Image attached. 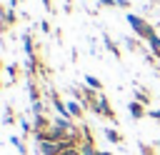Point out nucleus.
Here are the masks:
<instances>
[{"label": "nucleus", "mask_w": 160, "mask_h": 155, "mask_svg": "<svg viewBox=\"0 0 160 155\" xmlns=\"http://www.w3.org/2000/svg\"><path fill=\"white\" fill-rule=\"evenodd\" d=\"M100 5H105V8H115L118 5V0H98Z\"/></svg>", "instance_id": "a211bd4d"}, {"label": "nucleus", "mask_w": 160, "mask_h": 155, "mask_svg": "<svg viewBox=\"0 0 160 155\" xmlns=\"http://www.w3.org/2000/svg\"><path fill=\"white\" fill-rule=\"evenodd\" d=\"M82 135H85V140H82V142H80V148H78V150H80V155H98L100 150H95L92 138H90V130H88L85 125H82Z\"/></svg>", "instance_id": "7ed1b4c3"}, {"label": "nucleus", "mask_w": 160, "mask_h": 155, "mask_svg": "<svg viewBox=\"0 0 160 155\" xmlns=\"http://www.w3.org/2000/svg\"><path fill=\"white\" fill-rule=\"evenodd\" d=\"M42 5H45V10H48V12H52V0H42Z\"/></svg>", "instance_id": "b1692460"}, {"label": "nucleus", "mask_w": 160, "mask_h": 155, "mask_svg": "<svg viewBox=\"0 0 160 155\" xmlns=\"http://www.w3.org/2000/svg\"><path fill=\"white\" fill-rule=\"evenodd\" d=\"M12 122H15V118H12V108L8 105V108H5V125H12Z\"/></svg>", "instance_id": "2eb2a0df"}, {"label": "nucleus", "mask_w": 160, "mask_h": 155, "mask_svg": "<svg viewBox=\"0 0 160 155\" xmlns=\"http://www.w3.org/2000/svg\"><path fill=\"white\" fill-rule=\"evenodd\" d=\"M60 155H80V150H78V148H68V150H62Z\"/></svg>", "instance_id": "6ab92c4d"}, {"label": "nucleus", "mask_w": 160, "mask_h": 155, "mask_svg": "<svg viewBox=\"0 0 160 155\" xmlns=\"http://www.w3.org/2000/svg\"><path fill=\"white\" fill-rule=\"evenodd\" d=\"M140 150H142V155H152V148H148V145H140Z\"/></svg>", "instance_id": "5701e85b"}, {"label": "nucleus", "mask_w": 160, "mask_h": 155, "mask_svg": "<svg viewBox=\"0 0 160 155\" xmlns=\"http://www.w3.org/2000/svg\"><path fill=\"white\" fill-rule=\"evenodd\" d=\"M85 82H88V88H92V90L102 92V80H98L95 75H85Z\"/></svg>", "instance_id": "6e6552de"}, {"label": "nucleus", "mask_w": 160, "mask_h": 155, "mask_svg": "<svg viewBox=\"0 0 160 155\" xmlns=\"http://www.w3.org/2000/svg\"><path fill=\"white\" fill-rule=\"evenodd\" d=\"M102 42H105V48H108V50H110L115 58H120V48H118V45L110 40V35H108V32H102Z\"/></svg>", "instance_id": "0eeeda50"}, {"label": "nucleus", "mask_w": 160, "mask_h": 155, "mask_svg": "<svg viewBox=\"0 0 160 155\" xmlns=\"http://www.w3.org/2000/svg\"><path fill=\"white\" fill-rule=\"evenodd\" d=\"M32 112H35V118L38 115H42V102L38 100V102H32Z\"/></svg>", "instance_id": "f3484780"}, {"label": "nucleus", "mask_w": 160, "mask_h": 155, "mask_svg": "<svg viewBox=\"0 0 160 155\" xmlns=\"http://www.w3.org/2000/svg\"><path fill=\"white\" fill-rule=\"evenodd\" d=\"M148 115H150V118H155V120H160V110H150Z\"/></svg>", "instance_id": "393cba45"}, {"label": "nucleus", "mask_w": 160, "mask_h": 155, "mask_svg": "<svg viewBox=\"0 0 160 155\" xmlns=\"http://www.w3.org/2000/svg\"><path fill=\"white\" fill-rule=\"evenodd\" d=\"M98 155H112V152H110V150H100Z\"/></svg>", "instance_id": "bb28decb"}, {"label": "nucleus", "mask_w": 160, "mask_h": 155, "mask_svg": "<svg viewBox=\"0 0 160 155\" xmlns=\"http://www.w3.org/2000/svg\"><path fill=\"white\" fill-rule=\"evenodd\" d=\"M102 135H105V138H108L112 145H118V142L122 140V138H120V132H118L115 128H102Z\"/></svg>", "instance_id": "423d86ee"}, {"label": "nucleus", "mask_w": 160, "mask_h": 155, "mask_svg": "<svg viewBox=\"0 0 160 155\" xmlns=\"http://www.w3.org/2000/svg\"><path fill=\"white\" fill-rule=\"evenodd\" d=\"M148 45H150V50H152V55H155V58H160V38L155 35V38H152V40H150Z\"/></svg>", "instance_id": "9b49d317"}, {"label": "nucleus", "mask_w": 160, "mask_h": 155, "mask_svg": "<svg viewBox=\"0 0 160 155\" xmlns=\"http://www.w3.org/2000/svg\"><path fill=\"white\" fill-rule=\"evenodd\" d=\"M125 48L128 50H138V40L135 38H125Z\"/></svg>", "instance_id": "dca6fc26"}, {"label": "nucleus", "mask_w": 160, "mask_h": 155, "mask_svg": "<svg viewBox=\"0 0 160 155\" xmlns=\"http://www.w3.org/2000/svg\"><path fill=\"white\" fill-rule=\"evenodd\" d=\"M28 92H30V100H32V102H38V100H40V92H38L35 80H28Z\"/></svg>", "instance_id": "9d476101"}, {"label": "nucleus", "mask_w": 160, "mask_h": 155, "mask_svg": "<svg viewBox=\"0 0 160 155\" xmlns=\"http://www.w3.org/2000/svg\"><path fill=\"white\" fill-rule=\"evenodd\" d=\"M135 100L142 102V105H148V102H150V95H148L145 90H135Z\"/></svg>", "instance_id": "f8f14e48"}, {"label": "nucleus", "mask_w": 160, "mask_h": 155, "mask_svg": "<svg viewBox=\"0 0 160 155\" xmlns=\"http://www.w3.org/2000/svg\"><path fill=\"white\" fill-rule=\"evenodd\" d=\"M18 2H22V0H10V8H15Z\"/></svg>", "instance_id": "cd10ccee"}, {"label": "nucleus", "mask_w": 160, "mask_h": 155, "mask_svg": "<svg viewBox=\"0 0 160 155\" xmlns=\"http://www.w3.org/2000/svg\"><path fill=\"white\" fill-rule=\"evenodd\" d=\"M118 5L120 8H130V0H118Z\"/></svg>", "instance_id": "a878e982"}, {"label": "nucleus", "mask_w": 160, "mask_h": 155, "mask_svg": "<svg viewBox=\"0 0 160 155\" xmlns=\"http://www.w3.org/2000/svg\"><path fill=\"white\" fill-rule=\"evenodd\" d=\"M22 48H25V55L32 58V38H30V32H22Z\"/></svg>", "instance_id": "1a4fd4ad"}, {"label": "nucleus", "mask_w": 160, "mask_h": 155, "mask_svg": "<svg viewBox=\"0 0 160 155\" xmlns=\"http://www.w3.org/2000/svg\"><path fill=\"white\" fill-rule=\"evenodd\" d=\"M128 110H130V115H132L135 120H142V118L148 115V110H145V105H142V102H138V100H132V102L128 105Z\"/></svg>", "instance_id": "20e7f679"}, {"label": "nucleus", "mask_w": 160, "mask_h": 155, "mask_svg": "<svg viewBox=\"0 0 160 155\" xmlns=\"http://www.w3.org/2000/svg\"><path fill=\"white\" fill-rule=\"evenodd\" d=\"M125 20H128V25L132 28V32H135L140 40H148V42H150V40L158 35V32H155V28H152L145 18H140V15H135V12H130Z\"/></svg>", "instance_id": "f257e3e1"}, {"label": "nucleus", "mask_w": 160, "mask_h": 155, "mask_svg": "<svg viewBox=\"0 0 160 155\" xmlns=\"http://www.w3.org/2000/svg\"><path fill=\"white\" fill-rule=\"evenodd\" d=\"M8 72H10V78H15V72H18V65H8Z\"/></svg>", "instance_id": "4be33fe9"}, {"label": "nucleus", "mask_w": 160, "mask_h": 155, "mask_svg": "<svg viewBox=\"0 0 160 155\" xmlns=\"http://www.w3.org/2000/svg\"><path fill=\"white\" fill-rule=\"evenodd\" d=\"M92 112H98V115H102V118H108V120H115V112H112V108H110V100L100 92L98 95V100L92 102V108H90Z\"/></svg>", "instance_id": "f03ea898"}, {"label": "nucleus", "mask_w": 160, "mask_h": 155, "mask_svg": "<svg viewBox=\"0 0 160 155\" xmlns=\"http://www.w3.org/2000/svg\"><path fill=\"white\" fill-rule=\"evenodd\" d=\"M40 30H42V32H50V22H48V20H40Z\"/></svg>", "instance_id": "aec40b11"}, {"label": "nucleus", "mask_w": 160, "mask_h": 155, "mask_svg": "<svg viewBox=\"0 0 160 155\" xmlns=\"http://www.w3.org/2000/svg\"><path fill=\"white\" fill-rule=\"evenodd\" d=\"M10 142H12V145H15V148H18L22 155H28V148H25V142H22L20 138H10Z\"/></svg>", "instance_id": "ddd939ff"}, {"label": "nucleus", "mask_w": 160, "mask_h": 155, "mask_svg": "<svg viewBox=\"0 0 160 155\" xmlns=\"http://www.w3.org/2000/svg\"><path fill=\"white\" fill-rule=\"evenodd\" d=\"M20 128H22L25 132H30V130H32V128H30V122H28V120H22V118H20Z\"/></svg>", "instance_id": "412c9836"}, {"label": "nucleus", "mask_w": 160, "mask_h": 155, "mask_svg": "<svg viewBox=\"0 0 160 155\" xmlns=\"http://www.w3.org/2000/svg\"><path fill=\"white\" fill-rule=\"evenodd\" d=\"M68 110H70V118H82V105L78 100H68Z\"/></svg>", "instance_id": "39448f33"}, {"label": "nucleus", "mask_w": 160, "mask_h": 155, "mask_svg": "<svg viewBox=\"0 0 160 155\" xmlns=\"http://www.w3.org/2000/svg\"><path fill=\"white\" fill-rule=\"evenodd\" d=\"M12 22H15V12H12V8H8L5 10V28H10Z\"/></svg>", "instance_id": "4468645a"}]
</instances>
